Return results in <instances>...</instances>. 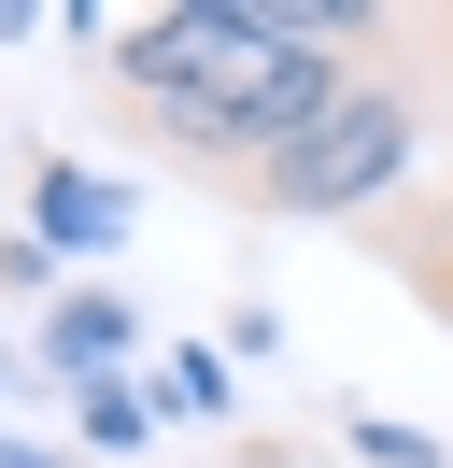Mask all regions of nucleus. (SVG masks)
Here are the masks:
<instances>
[{
    "mask_svg": "<svg viewBox=\"0 0 453 468\" xmlns=\"http://www.w3.org/2000/svg\"><path fill=\"white\" fill-rule=\"evenodd\" d=\"M425 128H439V86H411L396 58H368L354 86H340L269 171H241L226 199H241V213H283V228H368V213H396L425 185Z\"/></svg>",
    "mask_w": 453,
    "mask_h": 468,
    "instance_id": "1",
    "label": "nucleus"
},
{
    "mask_svg": "<svg viewBox=\"0 0 453 468\" xmlns=\"http://www.w3.org/2000/svg\"><path fill=\"white\" fill-rule=\"evenodd\" d=\"M241 0H170V15H128V29H100V86L128 100L142 128H170V114H198V100L241 71Z\"/></svg>",
    "mask_w": 453,
    "mask_h": 468,
    "instance_id": "2",
    "label": "nucleus"
},
{
    "mask_svg": "<svg viewBox=\"0 0 453 468\" xmlns=\"http://www.w3.org/2000/svg\"><path fill=\"white\" fill-rule=\"evenodd\" d=\"M354 241H368V256H383L396 284H411L425 313L453 326V171H439V185H411V199H396V213H368Z\"/></svg>",
    "mask_w": 453,
    "mask_h": 468,
    "instance_id": "3",
    "label": "nucleus"
},
{
    "mask_svg": "<svg viewBox=\"0 0 453 468\" xmlns=\"http://www.w3.org/2000/svg\"><path fill=\"white\" fill-rule=\"evenodd\" d=\"M28 241H43V256H113V241H128V185L43 156V171H28Z\"/></svg>",
    "mask_w": 453,
    "mask_h": 468,
    "instance_id": "4",
    "label": "nucleus"
},
{
    "mask_svg": "<svg viewBox=\"0 0 453 468\" xmlns=\"http://www.w3.org/2000/svg\"><path fill=\"white\" fill-rule=\"evenodd\" d=\"M113 355H128V298H113V284H57V313H43V369L113 383Z\"/></svg>",
    "mask_w": 453,
    "mask_h": 468,
    "instance_id": "5",
    "label": "nucleus"
},
{
    "mask_svg": "<svg viewBox=\"0 0 453 468\" xmlns=\"http://www.w3.org/2000/svg\"><path fill=\"white\" fill-rule=\"evenodd\" d=\"M71 426H85V454H142L156 398H142V383H85V398H71Z\"/></svg>",
    "mask_w": 453,
    "mask_h": 468,
    "instance_id": "6",
    "label": "nucleus"
},
{
    "mask_svg": "<svg viewBox=\"0 0 453 468\" xmlns=\"http://www.w3.org/2000/svg\"><path fill=\"white\" fill-rule=\"evenodd\" d=\"M0 468H71V454H28V440H0Z\"/></svg>",
    "mask_w": 453,
    "mask_h": 468,
    "instance_id": "7",
    "label": "nucleus"
}]
</instances>
